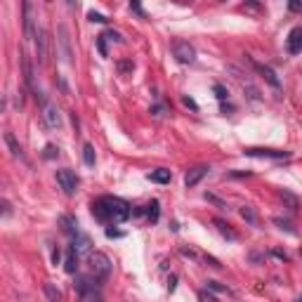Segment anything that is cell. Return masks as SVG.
Returning <instances> with one entry per match:
<instances>
[{
	"label": "cell",
	"instance_id": "cell-11",
	"mask_svg": "<svg viewBox=\"0 0 302 302\" xmlns=\"http://www.w3.org/2000/svg\"><path fill=\"white\" fill-rule=\"evenodd\" d=\"M43 118L50 127H59L61 125V118H59V111L52 104H43Z\"/></svg>",
	"mask_w": 302,
	"mask_h": 302
},
{
	"label": "cell",
	"instance_id": "cell-29",
	"mask_svg": "<svg viewBox=\"0 0 302 302\" xmlns=\"http://www.w3.org/2000/svg\"><path fill=\"white\" fill-rule=\"evenodd\" d=\"M274 224H276L279 229H286L288 234H295V229L291 227V222H286V220H281V217H276V220H274Z\"/></svg>",
	"mask_w": 302,
	"mask_h": 302
},
{
	"label": "cell",
	"instance_id": "cell-32",
	"mask_svg": "<svg viewBox=\"0 0 302 302\" xmlns=\"http://www.w3.org/2000/svg\"><path fill=\"white\" fill-rule=\"evenodd\" d=\"M104 36H107L109 40H116V43H125V38H123V36H121L118 31H114V29H109L107 33H104Z\"/></svg>",
	"mask_w": 302,
	"mask_h": 302
},
{
	"label": "cell",
	"instance_id": "cell-2",
	"mask_svg": "<svg viewBox=\"0 0 302 302\" xmlns=\"http://www.w3.org/2000/svg\"><path fill=\"white\" fill-rule=\"evenodd\" d=\"M90 276L95 281L104 283L111 276V260H109L104 253H90Z\"/></svg>",
	"mask_w": 302,
	"mask_h": 302
},
{
	"label": "cell",
	"instance_id": "cell-20",
	"mask_svg": "<svg viewBox=\"0 0 302 302\" xmlns=\"http://www.w3.org/2000/svg\"><path fill=\"white\" fill-rule=\"evenodd\" d=\"M59 43H61V50H64V61L71 64V48H68V33L64 26H59Z\"/></svg>",
	"mask_w": 302,
	"mask_h": 302
},
{
	"label": "cell",
	"instance_id": "cell-12",
	"mask_svg": "<svg viewBox=\"0 0 302 302\" xmlns=\"http://www.w3.org/2000/svg\"><path fill=\"white\" fill-rule=\"evenodd\" d=\"M78 257H80V255L76 253V248H73V245H68L66 260H64V269H66V274H76V272H78Z\"/></svg>",
	"mask_w": 302,
	"mask_h": 302
},
{
	"label": "cell",
	"instance_id": "cell-38",
	"mask_svg": "<svg viewBox=\"0 0 302 302\" xmlns=\"http://www.w3.org/2000/svg\"><path fill=\"white\" fill-rule=\"evenodd\" d=\"M288 7H291V12H302V0H293V2H288Z\"/></svg>",
	"mask_w": 302,
	"mask_h": 302
},
{
	"label": "cell",
	"instance_id": "cell-43",
	"mask_svg": "<svg viewBox=\"0 0 302 302\" xmlns=\"http://www.w3.org/2000/svg\"><path fill=\"white\" fill-rule=\"evenodd\" d=\"M52 262H55V264L59 262V248H55V250H52Z\"/></svg>",
	"mask_w": 302,
	"mask_h": 302
},
{
	"label": "cell",
	"instance_id": "cell-23",
	"mask_svg": "<svg viewBox=\"0 0 302 302\" xmlns=\"http://www.w3.org/2000/svg\"><path fill=\"white\" fill-rule=\"evenodd\" d=\"M80 302H102L99 288H92V291H88V293H80Z\"/></svg>",
	"mask_w": 302,
	"mask_h": 302
},
{
	"label": "cell",
	"instance_id": "cell-16",
	"mask_svg": "<svg viewBox=\"0 0 302 302\" xmlns=\"http://www.w3.org/2000/svg\"><path fill=\"white\" fill-rule=\"evenodd\" d=\"M73 248H76V253L83 255V253H90V239L85 234H76L73 236Z\"/></svg>",
	"mask_w": 302,
	"mask_h": 302
},
{
	"label": "cell",
	"instance_id": "cell-41",
	"mask_svg": "<svg viewBox=\"0 0 302 302\" xmlns=\"http://www.w3.org/2000/svg\"><path fill=\"white\" fill-rule=\"evenodd\" d=\"M175 283H177V276H170V283H168V291L170 293L175 291Z\"/></svg>",
	"mask_w": 302,
	"mask_h": 302
},
{
	"label": "cell",
	"instance_id": "cell-39",
	"mask_svg": "<svg viewBox=\"0 0 302 302\" xmlns=\"http://www.w3.org/2000/svg\"><path fill=\"white\" fill-rule=\"evenodd\" d=\"M130 10H132V12H137L139 17H146V14H144V10H142V5H139V2H130Z\"/></svg>",
	"mask_w": 302,
	"mask_h": 302
},
{
	"label": "cell",
	"instance_id": "cell-30",
	"mask_svg": "<svg viewBox=\"0 0 302 302\" xmlns=\"http://www.w3.org/2000/svg\"><path fill=\"white\" fill-rule=\"evenodd\" d=\"M88 19H90V21H97V24H107V21H109L104 14H99V12H95V10L88 12Z\"/></svg>",
	"mask_w": 302,
	"mask_h": 302
},
{
	"label": "cell",
	"instance_id": "cell-14",
	"mask_svg": "<svg viewBox=\"0 0 302 302\" xmlns=\"http://www.w3.org/2000/svg\"><path fill=\"white\" fill-rule=\"evenodd\" d=\"M59 224H61V232L68 236H76L78 234V224H76V220L71 217V215H61L59 217Z\"/></svg>",
	"mask_w": 302,
	"mask_h": 302
},
{
	"label": "cell",
	"instance_id": "cell-37",
	"mask_svg": "<svg viewBox=\"0 0 302 302\" xmlns=\"http://www.w3.org/2000/svg\"><path fill=\"white\" fill-rule=\"evenodd\" d=\"M182 102H184V107H189L191 111H198V104H196L191 97H182Z\"/></svg>",
	"mask_w": 302,
	"mask_h": 302
},
{
	"label": "cell",
	"instance_id": "cell-36",
	"mask_svg": "<svg viewBox=\"0 0 302 302\" xmlns=\"http://www.w3.org/2000/svg\"><path fill=\"white\" fill-rule=\"evenodd\" d=\"M198 300H201V302H217V300L213 298V295H210V293H205V291L198 293Z\"/></svg>",
	"mask_w": 302,
	"mask_h": 302
},
{
	"label": "cell",
	"instance_id": "cell-26",
	"mask_svg": "<svg viewBox=\"0 0 302 302\" xmlns=\"http://www.w3.org/2000/svg\"><path fill=\"white\" fill-rule=\"evenodd\" d=\"M146 208H149V210H146L149 220H151V222H156V220H158V201H151Z\"/></svg>",
	"mask_w": 302,
	"mask_h": 302
},
{
	"label": "cell",
	"instance_id": "cell-10",
	"mask_svg": "<svg viewBox=\"0 0 302 302\" xmlns=\"http://www.w3.org/2000/svg\"><path fill=\"white\" fill-rule=\"evenodd\" d=\"M21 57V68H24V83H26V88L31 90V92H38V90L33 88V64H31V59L26 52H19Z\"/></svg>",
	"mask_w": 302,
	"mask_h": 302
},
{
	"label": "cell",
	"instance_id": "cell-4",
	"mask_svg": "<svg viewBox=\"0 0 302 302\" xmlns=\"http://www.w3.org/2000/svg\"><path fill=\"white\" fill-rule=\"evenodd\" d=\"M245 156L250 158H274V161H286L291 158V151H279V149H260V146H248L243 149Z\"/></svg>",
	"mask_w": 302,
	"mask_h": 302
},
{
	"label": "cell",
	"instance_id": "cell-40",
	"mask_svg": "<svg viewBox=\"0 0 302 302\" xmlns=\"http://www.w3.org/2000/svg\"><path fill=\"white\" fill-rule=\"evenodd\" d=\"M10 213H12L10 203H7V201H2V215H5V217H10Z\"/></svg>",
	"mask_w": 302,
	"mask_h": 302
},
{
	"label": "cell",
	"instance_id": "cell-1",
	"mask_svg": "<svg viewBox=\"0 0 302 302\" xmlns=\"http://www.w3.org/2000/svg\"><path fill=\"white\" fill-rule=\"evenodd\" d=\"M130 205L118 198V196H102L92 203V215L97 217L99 222H114V224H121L125 222L130 217Z\"/></svg>",
	"mask_w": 302,
	"mask_h": 302
},
{
	"label": "cell",
	"instance_id": "cell-25",
	"mask_svg": "<svg viewBox=\"0 0 302 302\" xmlns=\"http://www.w3.org/2000/svg\"><path fill=\"white\" fill-rule=\"evenodd\" d=\"M205 286H208V291H215V293H227V295H232V291L227 288V286H222L220 281H205Z\"/></svg>",
	"mask_w": 302,
	"mask_h": 302
},
{
	"label": "cell",
	"instance_id": "cell-42",
	"mask_svg": "<svg viewBox=\"0 0 302 302\" xmlns=\"http://www.w3.org/2000/svg\"><path fill=\"white\" fill-rule=\"evenodd\" d=\"M107 236H109V239H114V236H123V234L116 232V229H107Z\"/></svg>",
	"mask_w": 302,
	"mask_h": 302
},
{
	"label": "cell",
	"instance_id": "cell-34",
	"mask_svg": "<svg viewBox=\"0 0 302 302\" xmlns=\"http://www.w3.org/2000/svg\"><path fill=\"white\" fill-rule=\"evenodd\" d=\"M57 151H59V149L55 144H48V146H45V154H43V156H45V158H55V156H57Z\"/></svg>",
	"mask_w": 302,
	"mask_h": 302
},
{
	"label": "cell",
	"instance_id": "cell-24",
	"mask_svg": "<svg viewBox=\"0 0 302 302\" xmlns=\"http://www.w3.org/2000/svg\"><path fill=\"white\" fill-rule=\"evenodd\" d=\"M241 217H243L248 224H257V215H255V210L250 208V205H245V208H241Z\"/></svg>",
	"mask_w": 302,
	"mask_h": 302
},
{
	"label": "cell",
	"instance_id": "cell-27",
	"mask_svg": "<svg viewBox=\"0 0 302 302\" xmlns=\"http://www.w3.org/2000/svg\"><path fill=\"white\" fill-rule=\"evenodd\" d=\"M213 92H215V97L220 99V102H224V99L229 97V92H227V88H224V85H220V83H217V85H213Z\"/></svg>",
	"mask_w": 302,
	"mask_h": 302
},
{
	"label": "cell",
	"instance_id": "cell-8",
	"mask_svg": "<svg viewBox=\"0 0 302 302\" xmlns=\"http://www.w3.org/2000/svg\"><path fill=\"white\" fill-rule=\"evenodd\" d=\"M36 57H38V64L43 66L45 61H48V31L45 29H40L38 33H36Z\"/></svg>",
	"mask_w": 302,
	"mask_h": 302
},
{
	"label": "cell",
	"instance_id": "cell-19",
	"mask_svg": "<svg viewBox=\"0 0 302 302\" xmlns=\"http://www.w3.org/2000/svg\"><path fill=\"white\" fill-rule=\"evenodd\" d=\"M279 196H281V201H283V203L288 205V210H293V213H295V210L300 208V201H298V196H293L291 191H286V189H281V191H279Z\"/></svg>",
	"mask_w": 302,
	"mask_h": 302
},
{
	"label": "cell",
	"instance_id": "cell-5",
	"mask_svg": "<svg viewBox=\"0 0 302 302\" xmlns=\"http://www.w3.org/2000/svg\"><path fill=\"white\" fill-rule=\"evenodd\" d=\"M173 55H175L180 64H194L196 61V50L186 40H175L173 43Z\"/></svg>",
	"mask_w": 302,
	"mask_h": 302
},
{
	"label": "cell",
	"instance_id": "cell-21",
	"mask_svg": "<svg viewBox=\"0 0 302 302\" xmlns=\"http://www.w3.org/2000/svg\"><path fill=\"white\" fill-rule=\"evenodd\" d=\"M213 224L220 229V234L227 236V239H236V232L232 229V224H227L224 220H213Z\"/></svg>",
	"mask_w": 302,
	"mask_h": 302
},
{
	"label": "cell",
	"instance_id": "cell-9",
	"mask_svg": "<svg viewBox=\"0 0 302 302\" xmlns=\"http://www.w3.org/2000/svg\"><path fill=\"white\" fill-rule=\"evenodd\" d=\"M208 173H210V166H196V168H191V170L184 175V184L191 189V186L198 184V182H201Z\"/></svg>",
	"mask_w": 302,
	"mask_h": 302
},
{
	"label": "cell",
	"instance_id": "cell-44",
	"mask_svg": "<svg viewBox=\"0 0 302 302\" xmlns=\"http://www.w3.org/2000/svg\"><path fill=\"white\" fill-rule=\"evenodd\" d=\"M300 302H302V300H300Z\"/></svg>",
	"mask_w": 302,
	"mask_h": 302
},
{
	"label": "cell",
	"instance_id": "cell-18",
	"mask_svg": "<svg viewBox=\"0 0 302 302\" xmlns=\"http://www.w3.org/2000/svg\"><path fill=\"white\" fill-rule=\"evenodd\" d=\"M43 293H45V298H48V302H61V291H59L55 283H45L43 286Z\"/></svg>",
	"mask_w": 302,
	"mask_h": 302
},
{
	"label": "cell",
	"instance_id": "cell-22",
	"mask_svg": "<svg viewBox=\"0 0 302 302\" xmlns=\"http://www.w3.org/2000/svg\"><path fill=\"white\" fill-rule=\"evenodd\" d=\"M83 161H85V166H95V161H97V156H95V146L92 144H85L83 146Z\"/></svg>",
	"mask_w": 302,
	"mask_h": 302
},
{
	"label": "cell",
	"instance_id": "cell-15",
	"mask_svg": "<svg viewBox=\"0 0 302 302\" xmlns=\"http://www.w3.org/2000/svg\"><path fill=\"white\" fill-rule=\"evenodd\" d=\"M255 68H257V71H260V73H262L264 76V80H267V83H269V85H272V88H281V80L276 78V73H274L272 68L269 66H262V64H255Z\"/></svg>",
	"mask_w": 302,
	"mask_h": 302
},
{
	"label": "cell",
	"instance_id": "cell-33",
	"mask_svg": "<svg viewBox=\"0 0 302 302\" xmlns=\"http://www.w3.org/2000/svg\"><path fill=\"white\" fill-rule=\"evenodd\" d=\"M132 68H135L132 61H118V71H121V73H127V71H132Z\"/></svg>",
	"mask_w": 302,
	"mask_h": 302
},
{
	"label": "cell",
	"instance_id": "cell-28",
	"mask_svg": "<svg viewBox=\"0 0 302 302\" xmlns=\"http://www.w3.org/2000/svg\"><path fill=\"white\" fill-rule=\"evenodd\" d=\"M97 50L102 57H107V36L102 33V36H97Z\"/></svg>",
	"mask_w": 302,
	"mask_h": 302
},
{
	"label": "cell",
	"instance_id": "cell-7",
	"mask_svg": "<svg viewBox=\"0 0 302 302\" xmlns=\"http://www.w3.org/2000/svg\"><path fill=\"white\" fill-rule=\"evenodd\" d=\"M286 50H288V55H300L302 52V26L291 29L288 40H286Z\"/></svg>",
	"mask_w": 302,
	"mask_h": 302
},
{
	"label": "cell",
	"instance_id": "cell-13",
	"mask_svg": "<svg viewBox=\"0 0 302 302\" xmlns=\"http://www.w3.org/2000/svg\"><path fill=\"white\" fill-rule=\"evenodd\" d=\"M5 144L10 146L12 156H14V158H19V161H24V163H26V156H24V149L19 146V142L14 139V135H12V132H5Z\"/></svg>",
	"mask_w": 302,
	"mask_h": 302
},
{
	"label": "cell",
	"instance_id": "cell-35",
	"mask_svg": "<svg viewBox=\"0 0 302 302\" xmlns=\"http://www.w3.org/2000/svg\"><path fill=\"white\" fill-rule=\"evenodd\" d=\"M205 201H210V203H215L217 208H227V203L224 201H220L217 196H213V194H205Z\"/></svg>",
	"mask_w": 302,
	"mask_h": 302
},
{
	"label": "cell",
	"instance_id": "cell-31",
	"mask_svg": "<svg viewBox=\"0 0 302 302\" xmlns=\"http://www.w3.org/2000/svg\"><path fill=\"white\" fill-rule=\"evenodd\" d=\"M180 253L184 255V257H189V260H201V253H196L194 248H182Z\"/></svg>",
	"mask_w": 302,
	"mask_h": 302
},
{
	"label": "cell",
	"instance_id": "cell-6",
	"mask_svg": "<svg viewBox=\"0 0 302 302\" xmlns=\"http://www.w3.org/2000/svg\"><path fill=\"white\" fill-rule=\"evenodd\" d=\"M21 10H24V38L33 40L36 33H38V31L33 29V5H31V2H24Z\"/></svg>",
	"mask_w": 302,
	"mask_h": 302
},
{
	"label": "cell",
	"instance_id": "cell-17",
	"mask_svg": "<svg viewBox=\"0 0 302 302\" xmlns=\"http://www.w3.org/2000/svg\"><path fill=\"white\" fill-rule=\"evenodd\" d=\"M170 170H166V168H158V170H154V173H149V180L151 182H156V184H168L170 182Z\"/></svg>",
	"mask_w": 302,
	"mask_h": 302
},
{
	"label": "cell",
	"instance_id": "cell-3",
	"mask_svg": "<svg viewBox=\"0 0 302 302\" xmlns=\"http://www.w3.org/2000/svg\"><path fill=\"white\" fill-rule=\"evenodd\" d=\"M57 182H59V186L64 189V194H66V196L76 194V191H78V184H80V180L76 177V173H73V170H68V168L57 170Z\"/></svg>",
	"mask_w": 302,
	"mask_h": 302
}]
</instances>
